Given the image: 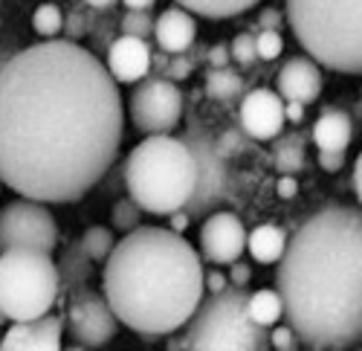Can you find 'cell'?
<instances>
[{"instance_id":"obj_30","label":"cell","mask_w":362,"mask_h":351,"mask_svg":"<svg viewBox=\"0 0 362 351\" xmlns=\"http://www.w3.org/2000/svg\"><path fill=\"white\" fill-rule=\"evenodd\" d=\"M232 62H238L240 67H252L255 62H261L258 58V47H255V35L250 33H240L232 38Z\"/></svg>"},{"instance_id":"obj_4","label":"cell","mask_w":362,"mask_h":351,"mask_svg":"<svg viewBox=\"0 0 362 351\" xmlns=\"http://www.w3.org/2000/svg\"><path fill=\"white\" fill-rule=\"evenodd\" d=\"M125 189L151 215L186 209L197 186V160L180 137H145L125 157Z\"/></svg>"},{"instance_id":"obj_27","label":"cell","mask_w":362,"mask_h":351,"mask_svg":"<svg viewBox=\"0 0 362 351\" xmlns=\"http://www.w3.org/2000/svg\"><path fill=\"white\" fill-rule=\"evenodd\" d=\"M33 29L41 38H55L58 33H64V15L55 4H44L33 12Z\"/></svg>"},{"instance_id":"obj_40","label":"cell","mask_w":362,"mask_h":351,"mask_svg":"<svg viewBox=\"0 0 362 351\" xmlns=\"http://www.w3.org/2000/svg\"><path fill=\"white\" fill-rule=\"evenodd\" d=\"M258 26L261 29H276V33H281V26H284V18L279 9H264L258 15Z\"/></svg>"},{"instance_id":"obj_46","label":"cell","mask_w":362,"mask_h":351,"mask_svg":"<svg viewBox=\"0 0 362 351\" xmlns=\"http://www.w3.org/2000/svg\"><path fill=\"white\" fill-rule=\"evenodd\" d=\"M122 4L128 6V9H136V12H145L148 6H154L157 0H122Z\"/></svg>"},{"instance_id":"obj_34","label":"cell","mask_w":362,"mask_h":351,"mask_svg":"<svg viewBox=\"0 0 362 351\" xmlns=\"http://www.w3.org/2000/svg\"><path fill=\"white\" fill-rule=\"evenodd\" d=\"M244 137H247L244 131H223V137H221V139H215V142H218V151L229 160V157L240 149V145H244Z\"/></svg>"},{"instance_id":"obj_21","label":"cell","mask_w":362,"mask_h":351,"mask_svg":"<svg viewBox=\"0 0 362 351\" xmlns=\"http://www.w3.org/2000/svg\"><path fill=\"white\" fill-rule=\"evenodd\" d=\"M177 6H183L192 15L209 18V21H223V18H238L247 9H252L258 0H174Z\"/></svg>"},{"instance_id":"obj_13","label":"cell","mask_w":362,"mask_h":351,"mask_svg":"<svg viewBox=\"0 0 362 351\" xmlns=\"http://www.w3.org/2000/svg\"><path fill=\"white\" fill-rule=\"evenodd\" d=\"M238 116H240V131L258 142L276 139L284 131V120H287L281 96L276 91H269V87H255V91H250L240 99Z\"/></svg>"},{"instance_id":"obj_19","label":"cell","mask_w":362,"mask_h":351,"mask_svg":"<svg viewBox=\"0 0 362 351\" xmlns=\"http://www.w3.org/2000/svg\"><path fill=\"white\" fill-rule=\"evenodd\" d=\"M287 232L276 224H261L250 232L247 238V250L250 255L258 261V265H279L284 250H287Z\"/></svg>"},{"instance_id":"obj_26","label":"cell","mask_w":362,"mask_h":351,"mask_svg":"<svg viewBox=\"0 0 362 351\" xmlns=\"http://www.w3.org/2000/svg\"><path fill=\"white\" fill-rule=\"evenodd\" d=\"M276 166L281 174H293L296 178V171L305 166V145H301L298 137H287L279 142V149H276Z\"/></svg>"},{"instance_id":"obj_41","label":"cell","mask_w":362,"mask_h":351,"mask_svg":"<svg viewBox=\"0 0 362 351\" xmlns=\"http://www.w3.org/2000/svg\"><path fill=\"white\" fill-rule=\"evenodd\" d=\"M168 229H174V232H180V236H183V232L189 229V224H192V218H189V212L186 209H180V212H174V215H168Z\"/></svg>"},{"instance_id":"obj_12","label":"cell","mask_w":362,"mask_h":351,"mask_svg":"<svg viewBox=\"0 0 362 351\" xmlns=\"http://www.w3.org/2000/svg\"><path fill=\"white\" fill-rule=\"evenodd\" d=\"M247 226L235 212L218 209L200 226V255L209 265H235L247 250Z\"/></svg>"},{"instance_id":"obj_38","label":"cell","mask_w":362,"mask_h":351,"mask_svg":"<svg viewBox=\"0 0 362 351\" xmlns=\"http://www.w3.org/2000/svg\"><path fill=\"white\" fill-rule=\"evenodd\" d=\"M319 166L330 174H337L345 166V154L342 151H319Z\"/></svg>"},{"instance_id":"obj_29","label":"cell","mask_w":362,"mask_h":351,"mask_svg":"<svg viewBox=\"0 0 362 351\" xmlns=\"http://www.w3.org/2000/svg\"><path fill=\"white\" fill-rule=\"evenodd\" d=\"M154 18L148 12H136V9H128L122 18H119V29H122V35H134V38H154Z\"/></svg>"},{"instance_id":"obj_51","label":"cell","mask_w":362,"mask_h":351,"mask_svg":"<svg viewBox=\"0 0 362 351\" xmlns=\"http://www.w3.org/2000/svg\"><path fill=\"white\" fill-rule=\"evenodd\" d=\"M354 351H362V348H354Z\"/></svg>"},{"instance_id":"obj_15","label":"cell","mask_w":362,"mask_h":351,"mask_svg":"<svg viewBox=\"0 0 362 351\" xmlns=\"http://www.w3.org/2000/svg\"><path fill=\"white\" fill-rule=\"evenodd\" d=\"M151 47L148 41L142 38H134V35H119L113 41V47L107 50V70L110 76L119 81V84H134V81H142L148 79V70H151Z\"/></svg>"},{"instance_id":"obj_31","label":"cell","mask_w":362,"mask_h":351,"mask_svg":"<svg viewBox=\"0 0 362 351\" xmlns=\"http://www.w3.org/2000/svg\"><path fill=\"white\" fill-rule=\"evenodd\" d=\"M116 26H119V23L113 21L110 9H107V15H99V18H96V26H93V33H90V38H93V52H105V55H107V50H110L113 41H116V35H113Z\"/></svg>"},{"instance_id":"obj_44","label":"cell","mask_w":362,"mask_h":351,"mask_svg":"<svg viewBox=\"0 0 362 351\" xmlns=\"http://www.w3.org/2000/svg\"><path fill=\"white\" fill-rule=\"evenodd\" d=\"M284 116L290 122H301L305 120V105L301 102H284Z\"/></svg>"},{"instance_id":"obj_37","label":"cell","mask_w":362,"mask_h":351,"mask_svg":"<svg viewBox=\"0 0 362 351\" xmlns=\"http://www.w3.org/2000/svg\"><path fill=\"white\" fill-rule=\"evenodd\" d=\"M250 279H252V270L247 265H240V261H235L232 270H229V284L238 287V290H244L250 284Z\"/></svg>"},{"instance_id":"obj_8","label":"cell","mask_w":362,"mask_h":351,"mask_svg":"<svg viewBox=\"0 0 362 351\" xmlns=\"http://www.w3.org/2000/svg\"><path fill=\"white\" fill-rule=\"evenodd\" d=\"M180 139L189 145L197 160V186L192 200L186 203V212L192 221H206L229 200V166L226 157L218 151V142L206 131H189Z\"/></svg>"},{"instance_id":"obj_20","label":"cell","mask_w":362,"mask_h":351,"mask_svg":"<svg viewBox=\"0 0 362 351\" xmlns=\"http://www.w3.org/2000/svg\"><path fill=\"white\" fill-rule=\"evenodd\" d=\"M93 276V258H90L81 247V241H73L58 261V279H62V290L73 294V290L84 287V282Z\"/></svg>"},{"instance_id":"obj_25","label":"cell","mask_w":362,"mask_h":351,"mask_svg":"<svg viewBox=\"0 0 362 351\" xmlns=\"http://www.w3.org/2000/svg\"><path fill=\"white\" fill-rule=\"evenodd\" d=\"M78 241H81L84 253H87L90 258H93V261H107V255H110V253H113V247H116L113 232H110L107 226H90Z\"/></svg>"},{"instance_id":"obj_1","label":"cell","mask_w":362,"mask_h":351,"mask_svg":"<svg viewBox=\"0 0 362 351\" xmlns=\"http://www.w3.org/2000/svg\"><path fill=\"white\" fill-rule=\"evenodd\" d=\"M125 105L107 64L49 38L0 64V180L38 203H76L116 163Z\"/></svg>"},{"instance_id":"obj_50","label":"cell","mask_w":362,"mask_h":351,"mask_svg":"<svg viewBox=\"0 0 362 351\" xmlns=\"http://www.w3.org/2000/svg\"><path fill=\"white\" fill-rule=\"evenodd\" d=\"M0 189H4V180H0Z\"/></svg>"},{"instance_id":"obj_22","label":"cell","mask_w":362,"mask_h":351,"mask_svg":"<svg viewBox=\"0 0 362 351\" xmlns=\"http://www.w3.org/2000/svg\"><path fill=\"white\" fill-rule=\"evenodd\" d=\"M247 308H250L252 323H258L261 328L279 326V319L284 316L281 294H279V290H269V287H261V290H255V294H250Z\"/></svg>"},{"instance_id":"obj_39","label":"cell","mask_w":362,"mask_h":351,"mask_svg":"<svg viewBox=\"0 0 362 351\" xmlns=\"http://www.w3.org/2000/svg\"><path fill=\"white\" fill-rule=\"evenodd\" d=\"M229 287V276H223V270H209L206 273V294H221Z\"/></svg>"},{"instance_id":"obj_48","label":"cell","mask_w":362,"mask_h":351,"mask_svg":"<svg viewBox=\"0 0 362 351\" xmlns=\"http://www.w3.org/2000/svg\"><path fill=\"white\" fill-rule=\"evenodd\" d=\"M6 323H9V316H6L4 311H0V326H6Z\"/></svg>"},{"instance_id":"obj_35","label":"cell","mask_w":362,"mask_h":351,"mask_svg":"<svg viewBox=\"0 0 362 351\" xmlns=\"http://www.w3.org/2000/svg\"><path fill=\"white\" fill-rule=\"evenodd\" d=\"M189 76H192V62L186 58V52H183V55H174L171 64H168V70H165V79L183 81V79H189Z\"/></svg>"},{"instance_id":"obj_16","label":"cell","mask_w":362,"mask_h":351,"mask_svg":"<svg viewBox=\"0 0 362 351\" xmlns=\"http://www.w3.org/2000/svg\"><path fill=\"white\" fill-rule=\"evenodd\" d=\"M279 96L287 102H301V105H310L319 99L322 93V70L313 62L310 55H296L281 67L279 73Z\"/></svg>"},{"instance_id":"obj_17","label":"cell","mask_w":362,"mask_h":351,"mask_svg":"<svg viewBox=\"0 0 362 351\" xmlns=\"http://www.w3.org/2000/svg\"><path fill=\"white\" fill-rule=\"evenodd\" d=\"M194 38H197V23H194L192 12H186L183 6L165 9L154 23V41L168 55L189 52L194 47Z\"/></svg>"},{"instance_id":"obj_49","label":"cell","mask_w":362,"mask_h":351,"mask_svg":"<svg viewBox=\"0 0 362 351\" xmlns=\"http://www.w3.org/2000/svg\"><path fill=\"white\" fill-rule=\"evenodd\" d=\"M64 351H87V348H81V345H73V348H64Z\"/></svg>"},{"instance_id":"obj_32","label":"cell","mask_w":362,"mask_h":351,"mask_svg":"<svg viewBox=\"0 0 362 351\" xmlns=\"http://www.w3.org/2000/svg\"><path fill=\"white\" fill-rule=\"evenodd\" d=\"M255 47H258L261 62H273V58H279L284 52V38H281V33H276V29H258Z\"/></svg>"},{"instance_id":"obj_18","label":"cell","mask_w":362,"mask_h":351,"mask_svg":"<svg viewBox=\"0 0 362 351\" xmlns=\"http://www.w3.org/2000/svg\"><path fill=\"white\" fill-rule=\"evenodd\" d=\"M313 142L319 151H348L351 137H354V122L351 116L339 108H327L319 120L313 122Z\"/></svg>"},{"instance_id":"obj_10","label":"cell","mask_w":362,"mask_h":351,"mask_svg":"<svg viewBox=\"0 0 362 351\" xmlns=\"http://www.w3.org/2000/svg\"><path fill=\"white\" fill-rule=\"evenodd\" d=\"M21 247L44 253L58 247V226L47 203L21 197L0 209V253Z\"/></svg>"},{"instance_id":"obj_24","label":"cell","mask_w":362,"mask_h":351,"mask_svg":"<svg viewBox=\"0 0 362 351\" xmlns=\"http://www.w3.org/2000/svg\"><path fill=\"white\" fill-rule=\"evenodd\" d=\"M110 224H113V229H119V232H125V236H128V232L142 226V207L131 195L122 197V200H116L113 212H110Z\"/></svg>"},{"instance_id":"obj_43","label":"cell","mask_w":362,"mask_h":351,"mask_svg":"<svg viewBox=\"0 0 362 351\" xmlns=\"http://www.w3.org/2000/svg\"><path fill=\"white\" fill-rule=\"evenodd\" d=\"M168 64H171V58H168V52L157 50L154 55H151V67H154V76H165Z\"/></svg>"},{"instance_id":"obj_3","label":"cell","mask_w":362,"mask_h":351,"mask_svg":"<svg viewBox=\"0 0 362 351\" xmlns=\"http://www.w3.org/2000/svg\"><path fill=\"white\" fill-rule=\"evenodd\" d=\"M102 294L122 326L142 337H165L189 326L200 308L206 270L180 232L139 226L107 255Z\"/></svg>"},{"instance_id":"obj_11","label":"cell","mask_w":362,"mask_h":351,"mask_svg":"<svg viewBox=\"0 0 362 351\" xmlns=\"http://www.w3.org/2000/svg\"><path fill=\"white\" fill-rule=\"evenodd\" d=\"M116 328H119V316L113 313L105 294L90 287L73 290L67 308V331L76 345L102 348L116 337Z\"/></svg>"},{"instance_id":"obj_14","label":"cell","mask_w":362,"mask_h":351,"mask_svg":"<svg viewBox=\"0 0 362 351\" xmlns=\"http://www.w3.org/2000/svg\"><path fill=\"white\" fill-rule=\"evenodd\" d=\"M62 316H41L29 319V323H12L0 340V351H64L62 348Z\"/></svg>"},{"instance_id":"obj_5","label":"cell","mask_w":362,"mask_h":351,"mask_svg":"<svg viewBox=\"0 0 362 351\" xmlns=\"http://www.w3.org/2000/svg\"><path fill=\"white\" fill-rule=\"evenodd\" d=\"M296 41L319 67L362 76V0H284Z\"/></svg>"},{"instance_id":"obj_36","label":"cell","mask_w":362,"mask_h":351,"mask_svg":"<svg viewBox=\"0 0 362 351\" xmlns=\"http://www.w3.org/2000/svg\"><path fill=\"white\" fill-rule=\"evenodd\" d=\"M206 62L212 64V70H223V67H229V62H232V50L223 47V44H215L212 50L206 52Z\"/></svg>"},{"instance_id":"obj_47","label":"cell","mask_w":362,"mask_h":351,"mask_svg":"<svg viewBox=\"0 0 362 351\" xmlns=\"http://www.w3.org/2000/svg\"><path fill=\"white\" fill-rule=\"evenodd\" d=\"M113 4H116V0H84V6H90V9H102V12L113 9Z\"/></svg>"},{"instance_id":"obj_6","label":"cell","mask_w":362,"mask_h":351,"mask_svg":"<svg viewBox=\"0 0 362 351\" xmlns=\"http://www.w3.org/2000/svg\"><path fill=\"white\" fill-rule=\"evenodd\" d=\"M247 299L232 284L221 294H206L186 326L183 345L189 351H269V328L252 323Z\"/></svg>"},{"instance_id":"obj_23","label":"cell","mask_w":362,"mask_h":351,"mask_svg":"<svg viewBox=\"0 0 362 351\" xmlns=\"http://www.w3.org/2000/svg\"><path fill=\"white\" fill-rule=\"evenodd\" d=\"M240 91H244V79H240L235 70L223 67V70H209L206 76V93L218 99V102H229L235 99Z\"/></svg>"},{"instance_id":"obj_42","label":"cell","mask_w":362,"mask_h":351,"mask_svg":"<svg viewBox=\"0 0 362 351\" xmlns=\"http://www.w3.org/2000/svg\"><path fill=\"white\" fill-rule=\"evenodd\" d=\"M276 189H279V195H281V197H296V195H298V180L293 178V174H284Z\"/></svg>"},{"instance_id":"obj_33","label":"cell","mask_w":362,"mask_h":351,"mask_svg":"<svg viewBox=\"0 0 362 351\" xmlns=\"http://www.w3.org/2000/svg\"><path fill=\"white\" fill-rule=\"evenodd\" d=\"M298 337L290 326H273V331H269V345H273V351H298Z\"/></svg>"},{"instance_id":"obj_28","label":"cell","mask_w":362,"mask_h":351,"mask_svg":"<svg viewBox=\"0 0 362 351\" xmlns=\"http://www.w3.org/2000/svg\"><path fill=\"white\" fill-rule=\"evenodd\" d=\"M96 18H99V15H93V9H90V6H87V9H84V6L70 9V15L64 18V41L78 44V38H84V35L93 33Z\"/></svg>"},{"instance_id":"obj_2","label":"cell","mask_w":362,"mask_h":351,"mask_svg":"<svg viewBox=\"0 0 362 351\" xmlns=\"http://www.w3.org/2000/svg\"><path fill=\"white\" fill-rule=\"evenodd\" d=\"M276 290L301 345L362 348V207L327 203L301 221L279 261Z\"/></svg>"},{"instance_id":"obj_7","label":"cell","mask_w":362,"mask_h":351,"mask_svg":"<svg viewBox=\"0 0 362 351\" xmlns=\"http://www.w3.org/2000/svg\"><path fill=\"white\" fill-rule=\"evenodd\" d=\"M58 265L44 250H6L0 253V311L9 323H29L52 311L58 299Z\"/></svg>"},{"instance_id":"obj_9","label":"cell","mask_w":362,"mask_h":351,"mask_svg":"<svg viewBox=\"0 0 362 351\" xmlns=\"http://www.w3.org/2000/svg\"><path fill=\"white\" fill-rule=\"evenodd\" d=\"M131 122L145 137H165L183 120V91L165 76H148L131 91Z\"/></svg>"},{"instance_id":"obj_45","label":"cell","mask_w":362,"mask_h":351,"mask_svg":"<svg viewBox=\"0 0 362 351\" xmlns=\"http://www.w3.org/2000/svg\"><path fill=\"white\" fill-rule=\"evenodd\" d=\"M354 192H356V200H359V207H362V151H359V157H356V163H354Z\"/></svg>"}]
</instances>
